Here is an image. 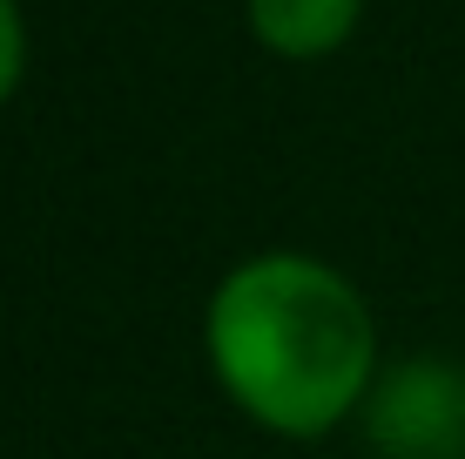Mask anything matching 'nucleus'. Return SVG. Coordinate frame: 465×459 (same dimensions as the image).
<instances>
[{
  "mask_svg": "<svg viewBox=\"0 0 465 459\" xmlns=\"http://www.w3.org/2000/svg\"><path fill=\"white\" fill-rule=\"evenodd\" d=\"M358 425L378 459H465V365L439 352L391 358Z\"/></svg>",
  "mask_w": 465,
  "mask_h": 459,
  "instance_id": "obj_2",
  "label": "nucleus"
},
{
  "mask_svg": "<svg viewBox=\"0 0 465 459\" xmlns=\"http://www.w3.org/2000/svg\"><path fill=\"white\" fill-rule=\"evenodd\" d=\"M27 82V14L21 0H0V108Z\"/></svg>",
  "mask_w": 465,
  "mask_h": 459,
  "instance_id": "obj_4",
  "label": "nucleus"
},
{
  "mask_svg": "<svg viewBox=\"0 0 465 459\" xmlns=\"http://www.w3.org/2000/svg\"><path fill=\"white\" fill-rule=\"evenodd\" d=\"M203 352L250 425L331 439L378 385V318L338 264L311 250H250L203 304Z\"/></svg>",
  "mask_w": 465,
  "mask_h": 459,
  "instance_id": "obj_1",
  "label": "nucleus"
},
{
  "mask_svg": "<svg viewBox=\"0 0 465 459\" xmlns=\"http://www.w3.org/2000/svg\"><path fill=\"white\" fill-rule=\"evenodd\" d=\"M243 21L277 61H324L358 35L364 0H243Z\"/></svg>",
  "mask_w": 465,
  "mask_h": 459,
  "instance_id": "obj_3",
  "label": "nucleus"
}]
</instances>
